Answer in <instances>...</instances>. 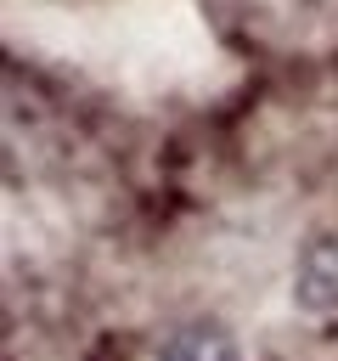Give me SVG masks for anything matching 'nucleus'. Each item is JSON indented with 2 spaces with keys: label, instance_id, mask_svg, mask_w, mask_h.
Masks as SVG:
<instances>
[{
  "label": "nucleus",
  "instance_id": "2",
  "mask_svg": "<svg viewBox=\"0 0 338 361\" xmlns=\"http://www.w3.org/2000/svg\"><path fill=\"white\" fill-rule=\"evenodd\" d=\"M152 361H248V350L225 322L192 316V322H175L169 333H158Z\"/></svg>",
  "mask_w": 338,
  "mask_h": 361
},
{
  "label": "nucleus",
  "instance_id": "1",
  "mask_svg": "<svg viewBox=\"0 0 338 361\" xmlns=\"http://www.w3.org/2000/svg\"><path fill=\"white\" fill-rule=\"evenodd\" d=\"M293 305L315 322L338 316V237H315L304 243L299 265H293Z\"/></svg>",
  "mask_w": 338,
  "mask_h": 361
}]
</instances>
